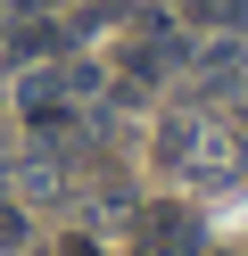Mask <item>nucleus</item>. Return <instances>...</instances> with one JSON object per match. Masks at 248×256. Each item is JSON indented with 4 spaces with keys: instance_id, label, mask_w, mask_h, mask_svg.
<instances>
[{
    "instance_id": "obj_1",
    "label": "nucleus",
    "mask_w": 248,
    "mask_h": 256,
    "mask_svg": "<svg viewBox=\"0 0 248 256\" xmlns=\"http://www.w3.org/2000/svg\"><path fill=\"white\" fill-rule=\"evenodd\" d=\"M157 166H174L182 182H231L240 174V140L215 116H165L157 124Z\"/></svg>"
},
{
    "instance_id": "obj_2",
    "label": "nucleus",
    "mask_w": 248,
    "mask_h": 256,
    "mask_svg": "<svg viewBox=\"0 0 248 256\" xmlns=\"http://www.w3.org/2000/svg\"><path fill=\"white\" fill-rule=\"evenodd\" d=\"M132 248L141 256H198V215L190 206H141L132 215Z\"/></svg>"
},
{
    "instance_id": "obj_3",
    "label": "nucleus",
    "mask_w": 248,
    "mask_h": 256,
    "mask_svg": "<svg viewBox=\"0 0 248 256\" xmlns=\"http://www.w3.org/2000/svg\"><path fill=\"white\" fill-rule=\"evenodd\" d=\"M17 108H25L33 132H58V124L75 116V83H66L58 66H42V74H25V83H17Z\"/></svg>"
},
{
    "instance_id": "obj_4",
    "label": "nucleus",
    "mask_w": 248,
    "mask_h": 256,
    "mask_svg": "<svg viewBox=\"0 0 248 256\" xmlns=\"http://www.w3.org/2000/svg\"><path fill=\"white\" fill-rule=\"evenodd\" d=\"M9 50H17V58H33V50L50 58V50H66V25H50V17H42V25H17V34H9Z\"/></svg>"
},
{
    "instance_id": "obj_5",
    "label": "nucleus",
    "mask_w": 248,
    "mask_h": 256,
    "mask_svg": "<svg viewBox=\"0 0 248 256\" xmlns=\"http://www.w3.org/2000/svg\"><path fill=\"white\" fill-rule=\"evenodd\" d=\"M9 248H25V215H17V206H0V256Z\"/></svg>"
},
{
    "instance_id": "obj_6",
    "label": "nucleus",
    "mask_w": 248,
    "mask_h": 256,
    "mask_svg": "<svg viewBox=\"0 0 248 256\" xmlns=\"http://www.w3.org/2000/svg\"><path fill=\"white\" fill-rule=\"evenodd\" d=\"M231 8H240V0H190V17H198V25H231Z\"/></svg>"
}]
</instances>
